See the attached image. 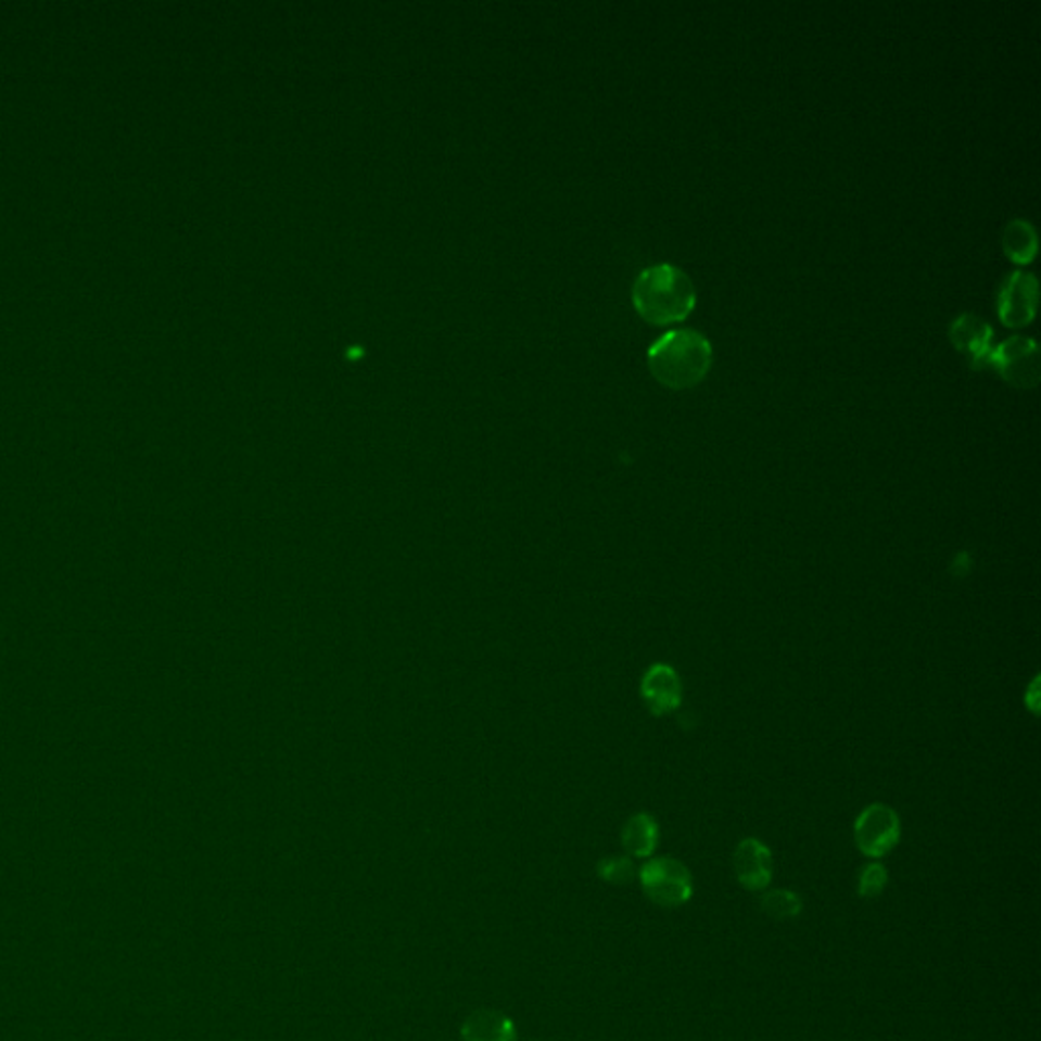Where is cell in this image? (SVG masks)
Here are the masks:
<instances>
[{
	"label": "cell",
	"mask_w": 1041,
	"mask_h": 1041,
	"mask_svg": "<svg viewBox=\"0 0 1041 1041\" xmlns=\"http://www.w3.org/2000/svg\"><path fill=\"white\" fill-rule=\"evenodd\" d=\"M633 304L643 320L656 326L684 321L696 307V288L688 272L661 263L639 272L633 285Z\"/></svg>",
	"instance_id": "cell-2"
},
{
	"label": "cell",
	"mask_w": 1041,
	"mask_h": 1041,
	"mask_svg": "<svg viewBox=\"0 0 1041 1041\" xmlns=\"http://www.w3.org/2000/svg\"><path fill=\"white\" fill-rule=\"evenodd\" d=\"M643 893L659 907H682L694 896L688 866L672 856L651 859L639 868Z\"/></svg>",
	"instance_id": "cell-3"
},
{
	"label": "cell",
	"mask_w": 1041,
	"mask_h": 1041,
	"mask_svg": "<svg viewBox=\"0 0 1041 1041\" xmlns=\"http://www.w3.org/2000/svg\"><path fill=\"white\" fill-rule=\"evenodd\" d=\"M948 337L975 369L989 367L994 334L991 323L985 318H980L977 314H962L952 321Z\"/></svg>",
	"instance_id": "cell-7"
},
{
	"label": "cell",
	"mask_w": 1041,
	"mask_h": 1041,
	"mask_svg": "<svg viewBox=\"0 0 1041 1041\" xmlns=\"http://www.w3.org/2000/svg\"><path fill=\"white\" fill-rule=\"evenodd\" d=\"M462 1041H517V1029L498 1011H474L462 1026Z\"/></svg>",
	"instance_id": "cell-10"
},
{
	"label": "cell",
	"mask_w": 1041,
	"mask_h": 1041,
	"mask_svg": "<svg viewBox=\"0 0 1041 1041\" xmlns=\"http://www.w3.org/2000/svg\"><path fill=\"white\" fill-rule=\"evenodd\" d=\"M737 881L747 891H765L773 879V854L759 838H745L733 852Z\"/></svg>",
	"instance_id": "cell-8"
},
{
	"label": "cell",
	"mask_w": 1041,
	"mask_h": 1041,
	"mask_svg": "<svg viewBox=\"0 0 1041 1041\" xmlns=\"http://www.w3.org/2000/svg\"><path fill=\"white\" fill-rule=\"evenodd\" d=\"M642 696L653 716H663L682 704V682L673 668L656 663L643 675Z\"/></svg>",
	"instance_id": "cell-9"
},
{
	"label": "cell",
	"mask_w": 1041,
	"mask_h": 1041,
	"mask_svg": "<svg viewBox=\"0 0 1041 1041\" xmlns=\"http://www.w3.org/2000/svg\"><path fill=\"white\" fill-rule=\"evenodd\" d=\"M761 907L763 912L771 915L773 919H779V922H785V919H794L798 917L801 913V898L798 893L789 891V889H775V891H767L763 899H761Z\"/></svg>",
	"instance_id": "cell-13"
},
{
	"label": "cell",
	"mask_w": 1041,
	"mask_h": 1041,
	"mask_svg": "<svg viewBox=\"0 0 1041 1041\" xmlns=\"http://www.w3.org/2000/svg\"><path fill=\"white\" fill-rule=\"evenodd\" d=\"M999 318L1010 328H1021L1036 318L1038 309V279L1026 271L1005 277L996 297Z\"/></svg>",
	"instance_id": "cell-6"
},
{
	"label": "cell",
	"mask_w": 1041,
	"mask_h": 1041,
	"mask_svg": "<svg viewBox=\"0 0 1041 1041\" xmlns=\"http://www.w3.org/2000/svg\"><path fill=\"white\" fill-rule=\"evenodd\" d=\"M889 883V873L881 863H868L859 873V896L875 899L881 896Z\"/></svg>",
	"instance_id": "cell-14"
},
{
	"label": "cell",
	"mask_w": 1041,
	"mask_h": 1041,
	"mask_svg": "<svg viewBox=\"0 0 1041 1041\" xmlns=\"http://www.w3.org/2000/svg\"><path fill=\"white\" fill-rule=\"evenodd\" d=\"M598 875L602 881L612 883V885H629L635 879L637 868L629 856H610L600 861Z\"/></svg>",
	"instance_id": "cell-15"
},
{
	"label": "cell",
	"mask_w": 1041,
	"mask_h": 1041,
	"mask_svg": "<svg viewBox=\"0 0 1041 1041\" xmlns=\"http://www.w3.org/2000/svg\"><path fill=\"white\" fill-rule=\"evenodd\" d=\"M651 374L670 389H689L702 383L712 367V344L698 330H672L649 346Z\"/></svg>",
	"instance_id": "cell-1"
},
{
	"label": "cell",
	"mask_w": 1041,
	"mask_h": 1041,
	"mask_svg": "<svg viewBox=\"0 0 1041 1041\" xmlns=\"http://www.w3.org/2000/svg\"><path fill=\"white\" fill-rule=\"evenodd\" d=\"M659 842V828L656 817L649 814H637L629 817L623 828V847L635 859H649Z\"/></svg>",
	"instance_id": "cell-11"
},
{
	"label": "cell",
	"mask_w": 1041,
	"mask_h": 1041,
	"mask_svg": "<svg viewBox=\"0 0 1041 1041\" xmlns=\"http://www.w3.org/2000/svg\"><path fill=\"white\" fill-rule=\"evenodd\" d=\"M901 822L887 803H871L854 822V842L868 859H883L898 847Z\"/></svg>",
	"instance_id": "cell-5"
},
{
	"label": "cell",
	"mask_w": 1041,
	"mask_h": 1041,
	"mask_svg": "<svg viewBox=\"0 0 1041 1041\" xmlns=\"http://www.w3.org/2000/svg\"><path fill=\"white\" fill-rule=\"evenodd\" d=\"M989 367H993L1010 385L1033 389L1040 383V348L1033 338H1010L994 346Z\"/></svg>",
	"instance_id": "cell-4"
},
{
	"label": "cell",
	"mask_w": 1041,
	"mask_h": 1041,
	"mask_svg": "<svg viewBox=\"0 0 1041 1041\" xmlns=\"http://www.w3.org/2000/svg\"><path fill=\"white\" fill-rule=\"evenodd\" d=\"M1003 249L1013 263L1027 265L1038 255V232L1027 220H1013L1003 232Z\"/></svg>",
	"instance_id": "cell-12"
}]
</instances>
